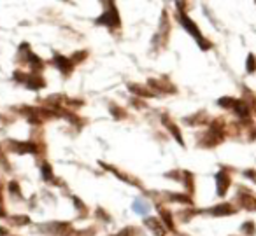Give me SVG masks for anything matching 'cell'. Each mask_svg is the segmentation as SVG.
<instances>
[{"instance_id":"6da1fadb","label":"cell","mask_w":256,"mask_h":236,"mask_svg":"<svg viewBox=\"0 0 256 236\" xmlns=\"http://www.w3.org/2000/svg\"><path fill=\"white\" fill-rule=\"evenodd\" d=\"M96 23H98V25L118 26V23H120V19H118L116 9H110V11H107L106 14L102 16V18H98V19H96Z\"/></svg>"},{"instance_id":"7a4b0ae2","label":"cell","mask_w":256,"mask_h":236,"mask_svg":"<svg viewBox=\"0 0 256 236\" xmlns=\"http://www.w3.org/2000/svg\"><path fill=\"white\" fill-rule=\"evenodd\" d=\"M230 186V177H228L226 172H220L216 175V189H218V194H224V191L228 189Z\"/></svg>"},{"instance_id":"3957f363","label":"cell","mask_w":256,"mask_h":236,"mask_svg":"<svg viewBox=\"0 0 256 236\" xmlns=\"http://www.w3.org/2000/svg\"><path fill=\"white\" fill-rule=\"evenodd\" d=\"M179 19H181L182 26H184V28L188 30L190 33H193V35L196 37V40H198V42H202V37H200V32H198V28L195 26V23H193L192 19H190L188 16H184V14L179 16Z\"/></svg>"},{"instance_id":"277c9868","label":"cell","mask_w":256,"mask_h":236,"mask_svg":"<svg viewBox=\"0 0 256 236\" xmlns=\"http://www.w3.org/2000/svg\"><path fill=\"white\" fill-rule=\"evenodd\" d=\"M134 212L139 215H148L151 212V205L148 203L146 200L139 198V200H136V203H134Z\"/></svg>"},{"instance_id":"5b68a950","label":"cell","mask_w":256,"mask_h":236,"mask_svg":"<svg viewBox=\"0 0 256 236\" xmlns=\"http://www.w3.org/2000/svg\"><path fill=\"white\" fill-rule=\"evenodd\" d=\"M54 63L58 65V68H60L62 72H64V74H68V72L72 70V60H68V58H65V56H54Z\"/></svg>"},{"instance_id":"8992f818","label":"cell","mask_w":256,"mask_h":236,"mask_svg":"<svg viewBox=\"0 0 256 236\" xmlns=\"http://www.w3.org/2000/svg\"><path fill=\"white\" fill-rule=\"evenodd\" d=\"M234 109H235V112H237L238 116L242 117V119H248V117H249V114H251V110L248 109V105H244V103H240V102H237V103H235V107H234Z\"/></svg>"},{"instance_id":"52a82bcc","label":"cell","mask_w":256,"mask_h":236,"mask_svg":"<svg viewBox=\"0 0 256 236\" xmlns=\"http://www.w3.org/2000/svg\"><path fill=\"white\" fill-rule=\"evenodd\" d=\"M146 226H148V228L153 229L154 233L158 231V236H164V228H162L160 222H158L156 219H148V221H146Z\"/></svg>"},{"instance_id":"ba28073f","label":"cell","mask_w":256,"mask_h":236,"mask_svg":"<svg viewBox=\"0 0 256 236\" xmlns=\"http://www.w3.org/2000/svg\"><path fill=\"white\" fill-rule=\"evenodd\" d=\"M214 215H226V214H234V208L230 205H218L216 208H212Z\"/></svg>"},{"instance_id":"9c48e42d","label":"cell","mask_w":256,"mask_h":236,"mask_svg":"<svg viewBox=\"0 0 256 236\" xmlns=\"http://www.w3.org/2000/svg\"><path fill=\"white\" fill-rule=\"evenodd\" d=\"M240 201H242V205H244V207L251 208V210L254 208V210H256V200L251 196V194H244V196L240 198Z\"/></svg>"},{"instance_id":"30bf717a","label":"cell","mask_w":256,"mask_h":236,"mask_svg":"<svg viewBox=\"0 0 256 236\" xmlns=\"http://www.w3.org/2000/svg\"><path fill=\"white\" fill-rule=\"evenodd\" d=\"M42 177H44L46 180H51V179H53V172H51V166L48 165V163H44V165H42Z\"/></svg>"},{"instance_id":"8fae6325","label":"cell","mask_w":256,"mask_h":236,"mask_svg":"<svg viewBox=\"0 0 256 236\" xmlns=\"http://www.w3.org/2000/svg\"><path fill=\"white\" fill-rule=\"evenodd\" d=\"M254 70H256V58L252 56V54H249L248 56V72L249 74H252Z\"/></svg>"},{"instance_id":"7c38bea8","label":"cell","mask_w":256,"mask_h":236,"mask_svg":"<svg viewBox=\"0 0 256 236\" xmlns=\"http://www.w3.org/2000/svg\"><path fill=\"white\" fill-rule=\"evenodd\" d=\"M162 217H164V222H165V226H167V228L174 229V222H172V217H170V215H168L165 210L162 212Z\"/></svg>"},{"instance_id":"4fadbf2b","label":"cell","mask_w":256,"mask_h":236,"mask_svg":"<svg viewBox=\"0 0 256 236\" xmlns=\"http://www.w3.org/2000/svg\"><path fill=\"white\" fill-rule=\"evenodd\" d=\"M242 231H244L246 235H254L256 228H254V224H252V222H248V224L242 226Z\"/></svg>"},{"instance_id":"5bb4252c","label":"cell","mask_w":256,"mask_h":236,"mask_svg":"<svg viewBox=\"0 0 256 236\" xmlns=\"http://www.w3.org/2000/svg\"><path fill=\"white\" fill-rule=\"evenodd\" d=\"M235 103H237V100H234V98H221L220 100V105H223V107H235Z\"/></svg>"}]
</instances>
